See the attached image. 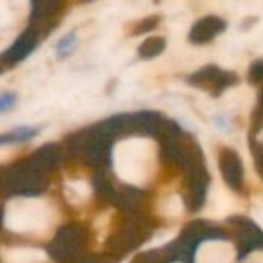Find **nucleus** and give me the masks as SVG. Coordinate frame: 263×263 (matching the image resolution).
Masks as SVG:
<instances>
[{
	"instance_id": "f257e3e1",
	"label": "nucleus",
	"mask_w": 263,
	"mask_h": 263,
	"mask_svg": "<svg viewBox=\"0 0 263 263\" xmlns=\"http://www.w3.org/2000/svg\"><path fill=\"white\" fill-rule=\"evenodd\" d=\"M2 187L9 195H38L45 190L44 172L26 161L4 177Z\"/></svg>"
},
{
	"instance_id": "f03ea898",
	"label": "nucleus",
	"mask_w": 263,
	"mask_h": 263,
	"mask_svg": "<svg viewBox=\"0 0 263 263\" xmlns=\"http://www.w3.org/2000/svg\"><path fill=\"white\" fill-rule=\"evenodd\" d=\"M143 141H128L117 150V172L128 180H141L146 173V161L150 150L143 146Z\"/></svg>"
},
{
	"instance_id": "7ed1b4c3",
	"label": "nucleus",
	"mask_w": 263,
	"mask_h": 263,
	"mask_svg": "<svg viewBox=\"0 0 263 263\" xmlns=\"http://www.w3.org/2000/svg\"><path fill=\"white\" fill-rule=\"evenodd\" d=\"M85 234L78 226H67L63 229H60V233L56 234L54 241L51 243L49 251H51L52 258L56 259H69L83 247Z\"/></svg>"
},
{
	"instance_id": "20e7f679",
	"label": "nucleus",
	"mask_w": 263,
	"mask_h": 263,
	"mask_svg": "<svg viewBox=\"0 0 263 263\" xmlns=\"http://www.w3.org/2000/svg\"><path fill=\"white\" fill-rule=\"evenodd\" d=\"M234 258V251L226 241H208L200 245L197 259L198 261H227Z\"/></svg>"
},
{
	"instance_id": "39448f33",
	"label": "nucleus",
	"mask_w": 263,
	"mask_h": 263,
	"mask_svg": "<svg viewBox=\"0 0 263 263\" xmlns=\"http://www.w3.org/2000/svg\"><path fill=\"white\" fill-rule=\"evenodd\" d=\"M222 29H223L222 20L215 18V16H209V18L197 22V26L191 31V40L197 42V44H202V42H208L213 36H216Z\"/></svg>"
},
{
	"instance_id": "423d86ee",
	"label": "nucleus",
	"mask_w": 263,
	"mask_h": 263,
	"mask_svg": "<svg viewBox=\"0 0 263 263\" xmlns=\"http://www.w3.org/2000/svg\"><path fill=\"white\" fill-rule=\"evenodd\" d=\"M220 166H222V172L226 180L231 184L233 187H240L241 184V164L238 161V157L233 154V152L226 150L222 154V159H220Z\"/></svg>"
},
{
	"instance_id": "0eeeda50",
	"label": "nucleus",
	"mask_w": 263,
	"mask_h": 263,
	"mask_svg": "<svg viewBox=\"0 0 263 263\" xmlns=\"http://www.w3.org/2000/svg\"><path fill=\"white\" fill-rule=\"evenodd\" d=\"M34 45H36V34H34L33 31H26V33L11 45V49L8 51L6 58H8L11 63L20 62V60H24L31 51H33Z\"/></svg>"
},
{
	"instance_id": "6e6552de",
	"label": "nucleus",
	"mask_w": 263,
	"mask_h": 263,
	"mask_svg": "<svg viewBox=\"0 0 263 263\" xmlns=\"http://www.w3.org/2000/svg\"><path fill=\"white\" fill-rule=\"evenodd\" d=\"M191 81L198 85H205V87H215V88H220V87H226L233 81L231 74H226L222 70L215 69V67H209V69H204L202 72H198L197 76L193 78Z\"/></svg>"
},
{
	"instance_id": "1a4fd4ad",
	"label": "nucleus",
	"mask_w": 263,
	"mask_h": 263,
	"mask_svg": "<svg viewBox=\"0 0 263 263\" xmlns=\"http://www.w3.org/2000/svg\"><path fill=\"white\" fill-rule=\"evenodd\" d=\"M27 162L33 164L34 168L42 170V172L52 170L60 162V152L56 146H44L42 150H38Z\"/></svg>"
},
{
	"instance_id": "9d476101",
	"label": "nucleus",
	"mask_w": 263,
	"mask_h": 263,
	"mask_svg": "<svg viewBox=\"0 0 263 263\" xmlns=\"http://www.w3.org/2000/svg\"><path fill=\"white\" fill-rule=\"evenodd\" d=\"M62 4V0H33V8H34V15L44 18L49 16L56 11Z\"/></svg>"
},
{
	"instance_id": "9b49d317",
	"label": "nucleus",
	"mask_w": 263,
	"mask_h": 263,
	"mask_svg": "<svg viewBox=\"0 0 263 263\" xmlns=\"http://www.w3.org/2000/svg\"><path fill=\"white\" fill-rule=\"evenodd\" d=\"M162 47H164V42H162L161 38H150V40L144 42L143 47H141V54L146 56V58L148 56H155L162 51Z\"/></svg>"
},
{
	"instance_id": "f8f14e48",
	"label": "nucleus",
	"mask_w": 263,
	"mask_h": 263,
	"mask_svg": "<svg viewBox=\"0 0 263 263\" xmlns=\"http://www.w3.org/2000/svg\"><path fill=\"white\" fill-rule=\"evenodd\" d=\"M164 213L170 216H175L182 213V202H180L179 197H170V200L166 202L164 205Z\"/></svg>"
},
{
	"instance_id": "ddd939ff",
	"label": "nucleus",
	"mask_w": 263,
	"mask_h": 263,
	"mask_svg": "<svg viewBox=\"0 0 263 263\" xmlns=\"http://www.w3.org/2000/svg\"><path fill=\"white\" fill-rule=\"evenodd\" d=\"M251 78L254 81H259L263 78V62H258V63H254L252 65V69H251Z\"/></svg>"
},
{
	"instance_id": "4468645a",
	"label": "nucleus",
	"mask_w": 263,
	"mask_h": 263,
	"mask_svg": "<svg viewBox=\"0 0 263 263\" xmlns=\"http://www.w3.org/2000/svg\"><path fill=\"white\" fill-rule=\"evenodd\" d=\"M13 103H15V98H13V96H2V98H0V112H2V110H8V108H11L13 106Z\"/></svg>"
},
{
	"instance_id": "2eb2a0df",
	"label": "nucleus",
	"mask_w": 263,
	"mask_h": 263,
	"mask_svg": "<svg viewBox=\"0 0 263 263\" xmlns=\"http://www.w3.org/2000/svg\"><path fill=\"white\" fill-rule=\"evenodd\" d=\"M0 220H2V211H0Z\"/></svg>"
}]
</instances>
